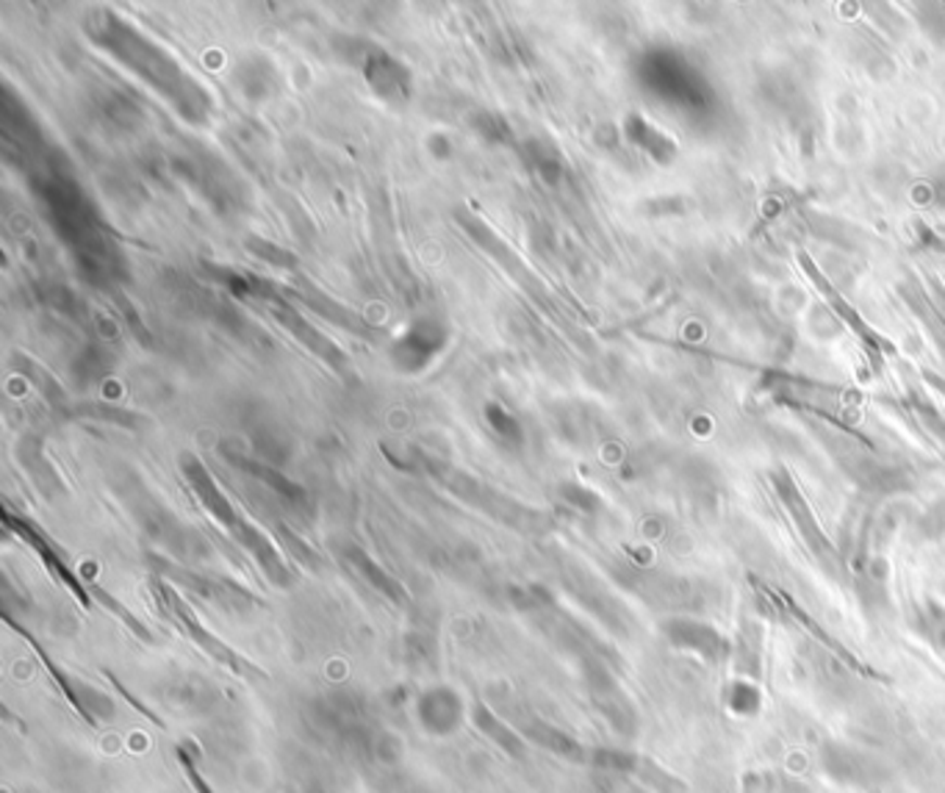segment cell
I'll return each mask as SVG.
<instances>
[{
  "label": "cell",
  "mask_w": 945,
  "mask_h": 793,
  "mask_svg": "<svg viewBox=\"0 0 945 793\" xmlns=\"http://www.w3.org/2000/svg\"><path fill=\"white\" fill-rule=\"evenodd\" d=\"M244 250H248V253H253L255 259L266 261V264H273V267H278V269H294L297 267L294 253L278 248L275 242H266L264 236H250L248 242H244Z\"/></svg>",
  "instance_id": "7402d4cb"
},
{
  "label": "cell",
  "mask_w": 945,
  "mask_h": 793,
  "mask_svg": "<svg viewBox=\"0 0 945 793\" xmlns=\"http://www.w3.org/2000/svg\"><path fill=\"white\" fill-rule=\"evenodd\" d=\"M153 589H155V594H159L161 607H164V614H167L169 619L175 621V625L184 627V630L189 632V635H192V639L198 641L200 646H205V650H209L211 655L217 657V660H223V664L234 666L236 671H244V669H241L239 660H236L234 652L225 650V646L219 644L217 639H211L209 632H205L203 627L198 625V619H194V616H192V611H189V607H186L184 602L178 600V594H175V591L169 589V586H164V583H153Z\"/></svg>",
  "instance_id": "8fae6325"
},
{
  "label": "cell",
  "mask_w": 945,
  "mask_h": 793,
  "mask_svg": "<svg viewBox=\"0 0 945 793\" xmlns=\"http://www.w3.org/2000/svg\"><path fill=\"white\" fill-rule=\"evenodd\" d=\"M234 87L239 89L241 98H248L250 103H266L275 98L280 87L278 70L269 59L264 56H248L241 59L234 70Z\"/></svg>",
  "instance_id": "7c38bea8"
},
{
  "label": "cell",
  "mask_w": 945,
  "mask_h": 793,
  "mask_svg": "<svg viewBox=\"0 0 945 793\" xmlns=\"http://www.w3.org/2000/svg\"><path fill=\"white\" fill-rule=\"evenodd\" d=\"M446 333L444 323L433 319V316H419L414 323H408L400 333L394 336L389 348V358L394 364L396 373L402 375H421L425 369L433 366L446 350Z\"/></svg>",
  "instance_id": "8992f818"
},
{
  "label": "cell",
  "mask_w": 945,
  "mask_h": 793,
  "mask_svg": "<svg viewBox=\"0 0 945 793\" xmlns=\"http://www.w3.org/2000/svg\"><path fill=\"white\" fill-rule=\"evenodd\" d=\"M469 125L477 137L486 144H491V148H507V144L516 142L511 123L500 112H491V109H477L469 117Z\"/></svg>",
  "instance_id": "ffe728a7"
},
{
  "label": "cell",
  "mask_w": 945,
  "mask_h": 793,
  "mask_svg": "<svg viewBox=\"0 0 945 793\" xmlns=\"http://www.w3.org/2000/svg\"><path fill=\"white\" fill-rule=\"evenodd\" d=\"M84 28L100 50L117 59L125 70H130L167 100L180 114V119H186L189 125H209L211 114H214V98L161 45L144 37L117 12H92Z\"/></svg>",
  "instance_id": "6da1fadb"
},
{
  "label": "cell",
  "mask_w": 945,
  "mask_h": 793,
  "mask_svg": "<svg viewBox=\"0 0 945 793\" xmlns=\"http://www.w3.org/2000/svg\"><path fill=\"white\" fill-rule=\"evenodd\" d=\"M638 78H641L643 89H650L652 95L671 105H691L693 109V105H698L696 95L705 100L702 78L688 67L685 59L668 53V50H650L646 56H641Z\"/></svg>",
  "instance_id": "5b68a950"
},
{
  "label": "cell",
  "mask_w": 945,
  "mask_h": 793,
  "mask_svg": "<svg viewBox=\"0 0 945 793\" xmlns=\"http://www.w3.org/2000/svg\"><path fill=\"white\" fill-rule=\"evenodd\" d=\"M427 148H430V153H433L436 159H450L452 153V142L450 137H444V134H433V137L427 139Z\"/></svg>",
  "instance_id": "484cf974"
},
{
  "label": "cell",
  "mask_w": 945,
  "mask_h": 793,
  "mask_svg": "<svg viewBox=\"0 0 945 793\" xmlns=\"http://www.w3.org/2000/svg\"><path fill=\"white\" fill-rule=\"evenodd\" d=\"M98 114L105 125L112 123L114 128H137V123L142 119V109H139L137 100H130L128 95L117 92V89H105L100 92Z\"/></svg>",
  "instance_id": "ac0fdd59"
},
{
  "label": "cell",
  "mask_w": 945,
  "mask_h": 793,
  "mask_svg": "<svg viewBox=\"0 0 945 793\" xmlns=\"http://www.w3.org/2000/svg\"><path fill=\"white\" fill-rule=\"evenodd\" d=\"M625 137L627 142L635 144L638 150L650 153L657 164H668L677 155V144L673 139H668L663 130H657L655 125H650L643 117L632 114L625 123Z\"/></svg>",
  "instance_id": "e0dca14e"
},
{
  "label": "cell",
  "mask_w": 945,
  "mask_h": 793,
  "mask_svg": "<svg viewBox=\"0 0 945 793\" xmlns=\"http://www.w3.org/2000/svg\"><path fill=\"white\" fill-rule=\"evenodd\" d=\"M666 639L671 641L677 650L693 652V655L705 657L707 664H718L727 655V639L707 621L696 619H668L663 625Z\"/></svg>",
  "instance_id": "ba28073f"
},
{
  "label": "cell",
  "mask_w": 945,
  "mask_h": 793,
  "mask_svg": "<svg viewBox=\"0 0 945 793\" xmlns=\"http://www.w3.org/2000/svg\"><path fill=\"white\" fill-rule=\"evenodd\" d=\"M416 716L419 725L433 735H450L464 721V702L446 685L427 689L416 702Z\"/></svg>",
  "instance_id": "30bf717a"
},
{
  "label": "cell",
  "mask_w": 945,
  "mask_h": 793,
  "mask_svg": "<svg viewBox=\"0 0 945 793\" xmlns=\"http://www.w3.org/2000/svg\"><path fill=\"white\" fill-rule=\"evenodd\" d=\"M923 234H927V230H923ZM927 236H929V244H932V248H937V250H940V253H943V255H945V242H940L937 236H932V234H927Z\"/></svg>",
  "instance_id": "4316f807"
},
{
  "label": "cell",
  "mask_w": 945,
  "mask_h": 793,
  "mask_svg": "<svg viewBox=\"0 0 945 793\" xmlns=\"http://www.w3.org/2000/svg\"><path fill=\"white\" fill-rule=\"evenodd\" d=\"M560 496L569 505H575V508L585 511V514H593V511L602 508V500L596 494H593L591 489H585V486L580 483H563L560 486Z\"/></svg>",
  "instance_id": "cb8c5ba5"
},
{
  "label": "cell",
  "mask_w": 945,
  "mask_h": 793,
  "mask_svg": "<svg viewBox=\"0 0 945 793\" xmlns=\"http://www.w3.org/2000/svg\"><path fill=\"white\" fill-rule=\"evenodd\" d=\"M763 705V696L760 691L754 689V685H748V682H735L732 689H729V707L735 713H741V716H754V713L760 710Z\"/></svg>",
  "instance_id": "603a6c76"
},
{
  "label": "cell",
  "mask_w": 945,
  "mask_h": 793,
  "mask_svg": "<svg viewBox=\"0 0 945 793\" xmlns=\"http://www.w3.org/2000/svg\"><path fill=\"white\" fill-rule=\"evenodd\" d=\"M169 173L186 187H192L217 217H230L236 209H241V184L236 175L219 162L217 155L209 150H192V153L169 155Z\"/></svg>",
  "instance_id": "277c9868"
},
{
  "label": "cell",
  "mask_w": 945,
  "mask_h": 793,
  "mask_svg": "<svg viewBox=\"0 0 945 793\" xmlns=\"http://www.w3.org/2000/svg\"><path fill=\"white\" fill-rule=\"evenodd\" d=\"M475 721H477V727H480V730L486 732V735H489L491 741H494V744H500L502 750L507 752V755H513V757L525 755V744H521V738L516 735V732H513L511 727L502 725V721L496 719L494 713L486 710V707H482V705H477L475 707Z\"/></svg>",
  "instance_id": "44dd1931"
},
{
  "label": "cell",
  "mask_w": 945,
  "mask_h": 793,
  "mask_svg": "<svg viewBox=\"0 0 945 793\" xmlns=\"http://www.w3.org/2000/svg\"><path fill=\"white\" fill-rule=\"evenodd\" d=\"M519 159L536 178H541L546 187H557L566 175V162L560 150L541 137H530L519 144Z\"/></svg>",
  "instance_id": "5bb4252c"
},
{
  "label": "cell",
  "mask_w": 945,
  "mask_h": 793,
  "mask_svg": "<svg viewBox=\"0 0 945 793\" xmlns=\"http://www.w3.org/2000/svg\"><path fill=\"white\" fill-rule=\"evenodd\" d=\"M773 486H777V494L779 500L785 502V508L791 511L793 521H796V527L802 530L804 541H807L809 546H812V552H816L818 558L829 561L834 558V550L832 544H829V539L823 536V530L818 527L816 516H812V511H809V505L804 502L802 491L796 489V483L791 480V475H785V471H777L773 475Z\"/></svg>",
  "instance_id": "9c48e42d"
},
{
  "label": "cell",
  "mask_w": 945,
  "mask_h": 793,
  "mask_svg": "<svg viewBox=\"0 0 945 793\" xmlns=\"http://www.w3.org/2000/svg\"><path fill=\"white\" fill-rule=\"evenodd\" d=\"M261 305H264V309L269 311V316L278 319V323L284 325V328L289 330V333L294 336L305 350H311L322 364L333 366V369H339V373H344L346 366H350V358H346L344 350H341L333 339H328V336L322 333L319 328H314V325H311L308 319H305V316L284 298L280 289H275L273 298H266Z\"/></svg>",
  "instance_id": "52a82bcc"
},
{
  "label": "cell",
  "mask_w": 945,
  "mask_h": 793,
  "mask_svg": "<svg viewBox=\"0 0 945 793\" xmlns=\"http://www.w3.org/2000/svg\"><path fill=\"white\" fill-rule=\"evenodd\" d=\"M344 561L353 566V569L358 571L361 577H364L371 589H377L380 594L389 596V600H394V602H408V594H405V589H402L400 580H394V577H391L389 571L383 569V566L375 564V561H371L364 550H361V546H355V544L344 546Z\"/></svg>",
  "instance_id": "2e32d148"
},
{
  "label": "cell",
  "mask_w": 945,
  "mask_h": 793,
  "mask_svg": "<svg viewBox=\"0 0 945 793\" xmlns=\"http://www.w3.org/2000/svg\"><path fill=\"white\" fill-rule=\"evenodd\" d=\"M39 209L56 236L73 253L75 267L94 286H112L123 278L125 264L119 250L114 248L112 236L103 228L98 209L84 194L73 175L56 167H42L28 178Z\"/></svg>",
  "instance_id": "7a4b0ae2"
},
{
  "label": "cell",
  "mask_w": 945,
  "mask_h": 793,
  "mask_svg": "<svg viewBox=\"0 0 945 793\" xmlns=\"http://www.w3.org/2000/svg\"><path fill=\"white\" fill-rule=\"evenodd\" d=\"M923 630H927L929 641L945 655V611L937 605H929V614L923 616Z\"/></svg>",
  "instance_id": "d4e9b609"
},
{
  "label": "cell",
  "mask_w": 945,
  "mask_h": 793,
  "mask_svg": "<svg viewBox=\"0 0 945 793\" xmlns=\"http://www.w3.org/2000/svg\"><path fill=\"white\" fill-rule=\"evenodd\" d=\"M223 455L230 461V464L236 466V469H241V471H248V475H253L255 480H261V483H264L266 489H273L275 494L284 496V500L294 502V505H300V502L305 500V491L300 489V486H297V483H291V480L286 478L284 471H278V469H275V466L264 464V461L248 458V455L236 453V450H223Z\"/></svg>",
  "instance_id": "9a60e30c"
},
{
  "label": "cell",
  "mask_w": 945,
  "mask_h": 793,
  "mask_svg": "<svg viewBox=\"0 0 945 793\" xmlns=\"http://www.w3.org/2000/svg\"><path fill=\"white\" fill-rule=\"evenodd\" d=\"M482 419H486V425H489V430L494 433V439L500 441V444L511 446V450H519V446L525 444V428H521V421L516 419L513 411H507L505 405L496 403V400L486 403V408H482Z\"/></svg>",
  "instance_id": "d6986e66"
},
{
  "label": "cell",
  "mask_w": 945,
  "mask_h": 793,
  "mask_svg": "<svg viewBox=\"0 0 945 793\" xmlns=\"http://www.w3.org/2000/svg\"><path fill=\"white\" fill-rule=\"evenodd\" d=\"M821 760L827 775H832L837 782H857V785H866V782L877 780L879 775V766L871 760V757L841 744L827 746Z\"/></svg>",
  "instance_id": "4fadbf2b"
},
{
  "label": "cell",
  "mask_w": 945,
  "mask_h": 793,
  "mask_svg": "<svg viewBox=\"0 0 945 793\" xmlns=\"http://www.w3.org/2000/svg\"><path fill=\"white\" fill-rule=\"evenodd\" d=\"M333 50L341 56V62L358 70L366 87L386 103H408L414 98V73L383 45L339 34L333 39Z\"/></svg>",
  "instance_id": "3957f363"
}]
</instances>
